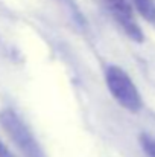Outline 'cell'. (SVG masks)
<instances>
[{
  "mask_svg": "<svg viewBox=\"0 0 155 157\" xmlns=\"http://www.w3.org/2000/svg\"><path fill=\"white\" fill-rule=\"evenodd\" d=\"M105 75V84L109 90L114 101L125 110L131 113H138L143 108L142 95L132 81V78L128 75V72L119 66H108L103 72Z\"/></svg>",
  "mask_w": 155,
  "mask_h": 157,
  "instance_id": "1",
  "label": "cell"
},
{
  "mask_svg": "<svg viewBox=\"0 0 155 157\" xmlns=\"http://www.w3.org/2000/svg\"><path fill=\"white\" fill-rule=\"evenodd\" d=\"M0 125L24 157H46L31 128L14 110L5 108L0 111Z\"/></svg>",
  "mask_w": 155,
  "mask_h": 157,
  "instance_id": "2",
  "label": "cell"
},
{
  "mask_svg": "<svg viewBox=\"0 0 155 157\" xmlns=\"http://www.w3.org/2000/svg\"><path fill=\"white\" fill-rule=\"evenodd\" d=\"M103 9L111 15L114 23L135 43H143L145 34L135 18L134 5L131 0H98Z\"/></svg>",
  "mask_w": 155,
  "mask_h": 157,
  "instance_id": "3",
  "label": "cell"
},
{
  "mask_svg": "<svg viewBox=\"0 0 155 157\" xmlns=\"http://www.w3.org/2000/svg\"><path fill=\"white\" fill-rule=\"evenodd\" d=\"M135 11L148 21L155 23V2L154 0H131Z\"/></svg>",
  "mask_w": 155,
  "mask_h": 157,
  "instance_id": "4",
  "label": "cell"
},
{
  "mask_svg": "<svg viewBox=\"0 0 155 157\" xmlns=\"http://www.w3.org/2000/svg\"><path fill=\"white\" fill-rule=\"evenodd\" d=\"M138 142L142 150L148 154V157H155V137L148 134V133H142L138 136Z\"/></svg>",
  "mask_w": 155,
  "mask_h": 157,
  "instance_id": "5",
  "label": "cell"
},
{
  "mask_svg": "<svg viewBox=\"0 0 155 157\" xmlns=\"http://www.w3.org/2000/svg\"><path fill=\"white\" fill-rule=\"evenodd\" d=\"M0 157H14L12 153L8 150V147L2 142V139H0Z\"/></svg>",
  "mask_w": 155,
  "mask_h": 157,
  "instance_id": "6",
  "label": "cell"
}]
</instances>
